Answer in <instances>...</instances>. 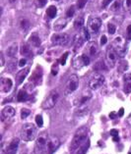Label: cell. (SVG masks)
Listing matches in <instances>:
<instances>
[{
	"label": "cell",
	"mask_w": 131,
	"mask_h": 154,
	"mask_svg": "<svg viewBox=\"0 0 131 154\" xmlns=\"http://www.w3.org/2000/svg\"><path fill=\"white\" fill-rule=\"evenodd\" d=\"M89 140L88 138V130L86 127H82L74 134V137L70 144V152L74 153L78 148H80L84 143Z\"/></svg>",
	"instance_id": "6da1fadb"
},
{
	"label": "cell",
	"mask_w": 131,
	"mask_h": 154,
	"mask_svg": "<svg viewBox=\"0 0 131 154\" xmlns=\"http://www.w3.org/2000/svg\"><path fill=\"white\" fill-rule=\"evenodd\" d=\"M20 134L24 141H32L37 137V128L32 123H26L22 127Z\"/></svg>",
	"instance_id": "7a4b0ae2"
},
{
	"label": "cell",
	"mask_w": 131,
	"mask_h": 154,
	"mask_svg": "<svg viewBox=\"0 0 131 154\" xmlns=\"http://www.w3.org/2000/svg\"><path fill=\"white\" fill-rule=\"evenodd\" d=\"M48 140H50V134L46 131L40 134V136H37L36 138V143L34 151L35 154H47V143Z\"/></svg>",
	"instance_id": "3957f363"
},
{
	"label": "cell",
	"mask_w": 131,
	"mask_h": 154,
	"mask_svg": "<svg viewBox=\"0 0 131 154\" xmlns=\"http://www.w3.org/2000/svg\"><path fill=\"white\" fill-rule=\"evenodd\" d=\"M58 98H59L58 91H56V89H53V91H51L48 93L46 98H44V100L43 101L42 107L43 109H46V110H47V109H52L56 105V103H57Z\"/></svg>",
	"instance_id": "277c9868"
},
{
	"label": "cell",
	"mask_w": 131,
	"mask_h": 154,
	"mask_svg": "<svg viewBox=\"0 0 131 154\" xmlns=\"http://www.w3.org/2000/svg\"><path fill=\"white\" fill-rule=\"evenodd\" d=\"M78 88H79V78H78L77 75H71L65 84L64 94L65 95L71 94L74 91H76Z\"/></svg>",
	"instance_id": "5b68a950"
},
{
	"label": "cell",
	"mask_w": 131,
	"mask_h": 154,
	"mask_svg": "<svg viewBox=\"0 0 131 154\" xmlns=\"http://www.w3.org/2000/svg\"><path fill=\"white\" fill-rule=\"evenodd\" d=\"M112 47L117 52V54L118 55V57L123 58L126 54V43H125V39L123 38L122 36H117V38L113 40L112 42Z\"/></svg>",
	"instance_id": "8992f818"
},
{
	"label": "cell",
	"mask_w": 131,
	"mask_h": 154,
	"mask_svg": "<svg viewBox=\"0 0 131 154\" xmlns=\"http://www.w3.org/2000/svg\"><path fill=\"white\" fill-rule=\"evenodd\" d=\"M104 81H106V79H104V76L103 74H100V73L94 74L89 81V88H91L92 91H97V89H99L100 88H102L104 85Z\"/></svg>",
	"instance_id": "52a82bcc"
},
{
	"label": "cell",
	"mask_w": 131,
	"mask_h": 154,
	"mask_svg": "<svg viewBox=\"0 0 131 154\" xmlns=\"http://www.w3.org/2000/svg\"><path fill=\"white\" fill-rule=\"evenodd\" d=\"M90 57L87 54H81L74 57L72 60V67L75 70H80L85 66H88L90 64Z\"/></svg>",
	"instance_id": "ba28073f"
},
{
	"label": "cell",
	"mask_w": 131,
	"mask_h": 154,
	"mask_svg": "<svg viewBox=\"0 0 131 154\" xmlns=\"http://www.w3.org/2000/svg\"><path fill=\"white\" fill-rule=\"evenodd\" d=\"M69 40L70 37L67 33H54L51 36V43L53 45H66Z\"/></svg>",
	"instance_id": "9c48e42d"
},
{
	"label": "cell",
	"mask_w": 131,
	"mask_h": 154,
	"mask_svg": "<svg viewBox=\"0 0 131 154\" xmlns=\"http://www.w3.org/2000/svg\"><path fill=\"white\" fill-rule=\"evenodd\" d=\"M102 27V20L99 17H92L88 21V29L90 32L97 33Z\"/></svg>",
	"instance_id": "30bf717a"
},
{
	"label": "cell",
	"mask_w": 131,
	"mask_h": 154,
	"mask_svg": "<svg viewBox=\"0 0 131 154\" xmlns=\"http://www.w3.org/2000/svg\"><path fill=\"white\" fill-rule=\"evenodd\" d=\"M117 54L115 50L113 49V47L110 46L107 48V54H106V59H107V65L110 67V68H113L115 66V64L117 62Z\"/></svg>",
	"instance_id": "8fae6325"
},
{
	"label": "cell",
	"mask_w": 131,
	"mask_h": 154,
	"mask_svg": "<svg viewBox=\"0 0 131 154\" xmlns=\"http://www.w3.org/2000/svg\"><path fill=\"white\" fill-rule=\"evenodd\" d=\"M92 98V93L90 91H84L77 98H75L74 104L76 106H82V105H87L88 101Z\"/></svg>",
	"instance_id": "7c38bea8"
},
{
	"label": "cell",
	"mask_w": 131,
	"mask_h": 154,
	"mask_svg": "<svg viewBox=\"0 0 131 154\" xmlns=\"http://www.w3.org/2000/svg\"><path fill=\"white\" fill-rule=\"evenodd\" d=\"M60 145V140L59 138L55 136H50V140H48V143H47V154H52L54 153L57 148Z\"/></svg>",
	"instance_id": "4fadbf2b"
},
{
	"label": "cell",
	"mask_w": 131,
	"mask_h": 154,
	"mask_svg": "<svg viewBox=\"0 0 131 154\" xmlns=\"http://www.w3.org/2000/svg\"><path fill=\"white\" fill-rule=\"evenodd\" d=\"M19 138H13L12 140H11L10 143L7 145L6 149L2 147V152L1 154H16L17 153V150H18V147H19Z\"/></svg>",
	"instance_id": "5bb4252c"
},
{
	"label": "cell",
	"mask_w": 131,
	"mask_h": 154,
	"mask_svg": "<svg viewBox=\"0 0 131 154\" xmlns=\"http://www.w3.org/2000/svg\"><path fill=\"white\" fill-rule=\"evenodd\" d=\"M15 114H16V110L12 107V106H6L2 109L1 111V120L2 122H6L9 121V120L12 119Z\"/></svg>",
	"instance_id": "9a60e30c"
},
{
	"label": "cell",
	"mask_w": 131,
	"mask_h": 154,
	"mask_svg": "<svg viewBox=\"0 0 131 154\" xmlns=\"http://www.w3.org/2000/svg\"><path fill=\"white\" fill-rule=\"evenodd\" d=\"M13 86V82L9 78H1L0 80V88H1V92H9Z\"/></svg>",
	"instance_id": "2e32d148"
},
{
	"label": "cell",
	"mask_w": 131,
	"mask_h": 154,
	"mask_svg": "<svg viewBox=\"0 0 131 154\" xmlns=\"http://www.w3.org/2000/svg\"><path fill=\"white\" fill-rule=\"evenodd\" d=\"M29 91H33V89H29L27 86L25 88L21 89L20 91L18 92L17 94V100L19 102H25V101H28L30 98H31V93L29 92Z\"/></svg>",
	"instance_id": "e0dca14e"
},
{
	"label": "cell",
	"mask_w": 131,
	"mask_h": 154,
	"mask_svg": "<svg viewBox=\"0 0 131 154\" xmlns=\"http://www.w3.org/2000/svg\"><path fill=\"white\" fill-rule=\"evenodd\" d=\"M87 53L89 55V57H95L99 53V46L97 44L96 41H91L89 42L87 46Z\"/></svg>",
	"instance_id": "ac0fdd59"
},
{
	"label": "cell",
	"mask_w": 131,
	"mask_h": 154,
	"mask_svg": "<svg viewBox=\"0 0 131 154\" xmlns=\"http://www.w3.org/2000/svg\"><path fill=\"white\" fill-rule=\"evenodd\" d=\"M123 91L125 93H131V74L123 76Z\"/></svg>",
	"instance_id": "d6986e66"
},
{
	"label": "cell",
	"mask_w": 131,
	"mask_h": 154,
	"mask_svg": "<svg viewBox=\"0 0 131 154\" xmlns=\"http://www.w3.org/2000/svg\"><path fill=\"white\" fill-rule=\"evenodd\" d=\"M29 72H30V68H28V67H27V68H24L23 70H21L19 73H17V75H16V81H17V85H21L22 82H24V80L28 76Z\"/></svg>",
	"instance_id": "ffe728a7"
},
{
	"label": "cell",
	"mask_w": 131,
	"mask_h": 154,
	"mask_svg": "<svg viewBox=\"0 0 131 154\" xmlns=\"http://www.w3.org/2000/svg\"><path fill=\"white\" fill-rule=\"evenodd\" d=\"M67 25V19L66 18H59L57 21L55 22L54 25H53V29L54 31L56 32H59L63 29Z\"/></svg>",
	"instance_id": "44dd1931"
},
{
	"label": "cell",
	"mask_w": 131,
	"mask_h": 154,
	"mask_svg": "<svg viewBox=\"0 0 131 154\" xmlns=\"http://www.w3.org/2000/svg\"><path fill=\"white\" fill-rule=\"evenodd\" d=\"M30 45H31L30 43L25 42L21 46V54L25 56V57H31V56H33V51Z\"/></svg>",
	"instance_id": "7402d4cb"
},
{
	"label": "cell",
	"mask_w": 131,
	"mask_h": 154,
	"mask_svg": "<svg viewBox=\"0 0 131 154\" xmlns=\"http://www.w3.org/2000/svg\"><path fill=\"white\" fill-rule=\"evenodd\" d=\"M40 69V67H37V70L33 73L32 77L30 78V82H31V84L36 85V84H39V82H40V80L42 79V75H43L42 74V71H40V72H39Z\"/></svg>",
	"instance_id": "603a6c76"
},
{
	"label": "cell",
	"mask_w": 131,
	"mask_h": 154,
	"mask_svg": "<svg viewBox=\"0 0 131 154\" xmlns=\"http://www.w3.org/2000/svg\"><path fill=\"white\" fill-rule=\"evenodd\" d=\"M29 43L35 47H39L40 45V38L37 32L32 33V35L29 38Z\"/></svg>",
	"instance_id": "cb8c5ba5"
},
{
	"label": "cell",
	"mask_w": 131,
	"mask_h": 154,
	"mask_svg": "<svg viewBox=\"0 0 131 154\" xmlns=\"http://www.w3.org/2000/svg\"><path fill=\"white\" fill-rule=\"evenodd\" d=\"M17 52H18V44L13 43L12 45L7 48L6 53H7V56H9L10 58H14L15 56L17 55Z\"/></svg>",
	"instance_id": "d4e9b609"
},
{
	"label": "cell",
	"mask_w": 131,
	"mask_h": 154,
	"mask_svg": "<svg viewBox=\"0 0 131 154\" xmlns=\"http://www.w3.org/2000/svg\"><path fill=\"white\" fill-rule=\"evenodd\" d=\"M30 26H31V24H30V21L28 20V19L21 18L20 20H19V27L21 28L22 31L27 32L30 29Z\"/></svg>",
	"instance_id": "484cf974"
},
{
	"label": "cell",
	"mask_w": 131,
	"mask_h": 154,
	"mask_svg": "<svg viewBox=\"0 0 131 154\" xmlns=\"http://www.w3.org/2000/svg\"><path fill=\"white\" fill-rule=\"evenodd\" d=\"M84 37L83 35H81V33H77L76 35L74 36V45H75V48H80L82 46V44L84 43Z\"/></svg>",
	"instance_id": "4316f807"
},
{
	"label": "cell",
	"mask_w": 131,
	"mask_h": 154,
	"mask_svg": "<svg viewBox=\"0 0 131 154\" xmlns=\"http://www.w3.org/2000/svg\"><path fill=\"white\" fill-rule=\"evenodd\" d=\"M56 14H57V8H56L54 5H51V6L48 7L47 10H46V15H47L48 18L53 19V18H55Z\"/></svg>",
	"instance_id": "83f0119b"
},
{
	"label": "cell",
	"mask_w": 131,
	"mask_h": 154,
	"mask_svg": "<svg viewBox=\"0 0 131 154\" xmlns=\"http://www.w3.org/2000/svg\"><path fill=\"white\" fill-rule=\"evenodd\" d=\"M74 28L76 29H82L84 28V18L78 17L76 20L74 21Z\"/></svg>",
	"instance_id": "f1b7e54d"
},
{
	"label": "cell",
	"mask_w": 131,
	"mask_h": 154,
	"mask_svg": "<svg viewBox=\"0 0 131 154\" xmlns=\"http://www.w3.org/2000/svg\"><path fill=\"white\" fill-rule=\"evenodd\" d=\"M89 145H90V141L88 140L86 143L82 145L80 148H78L76 151L74 152V154H86V152H87V150L89 148Z\"/></svg>",
	"instance_id": "f546056e"
},
{
	"label": "cell",
	"mask_w": 131,
	"mask_h": 154,
	"mask_svg": "<svg viewBox=\"0 0 131 154\" xmlns=\"http://www.w3.org/2000/svg\"><path fill=\"white\" fill-rule=\"evenodd\" d=\"M78 109L76 110V115L84 116L88 113V107L87 105H82V106H77Z\"/></svg>",
	"instance_id": "4dcf8cb0"
},
{
	"label": "cell",
	"mask_w": 131,
	"mask_h": 154,
	"mask_svg": "<svg viewBox=\"0 0 131 154\" xmlns=\"http://www.w3.org/2000/svg\"><path fill=\"white\" fill-rule=\"evenodd\" d=\"M121 7V2L120 0H114V2H112L110 5V11L111 12H117Z\"/></svg>",
	"instance_id": "1f68e13d"
},
{
	"label": "cell",
	"mask_w": 131,
	"mask_h": 154,
	"mask_svg": "<svg viewBox=\"0 0 131 154\" xmlns=\"http://www.w3.org/2000/svg\"><path fill=\"white\" fill-rule=\"evenodd\" d=\"M94 69H95L96 71H98V72H102V71H107V67L103 61H99L98 63H96Z\"/></svg>",
	"instance_id": "d6a6232c"
},
{
	"label": "cell",
	"mask_w": 131,
	"mask_h": 154,
	"mask_svg": "<svg viewBox=\"0 0 131 154\" xmlns=\"http://www.w3.org/2000/svg\"><path fill=\"white\" fill-rule=\"evenodd\" d=\"M82 35H83L85 41H89L90 40V37H91V35H90V31L87 28L82 29Z\"/></svg>",
	"instance_id": "836d02e7"
},
{
	"label": "cell",
	"mask_w": 131,
	"mask_h": 154,
	"mask_svg": "<svg viewBox=\"0 0 131 154\" xmlns=\"http://www.w3.org/2000/svg\"><path fill=\"white\" fill-rule=\"evenodd\" d=\"M75 14V6H70L66 11V18H72Z\"/></svg>",
	"instance_id": "e575fe53"
},
{
	"label": "cell",
	"mask_w": 131,
	"mask_h": 154,
	"mask_svg": "<svg viewBox=\"0 0 131 154\" xmlns=\"http://www.w3.org/2000/svg\"><path fill=\"white\" fill-rule=\"evenodd\" d=\"M107 31H108V33H110V35H113V33H115V32H117V27H115L113 24L108 23Z\"/></svg>",
	"instance_id": "d590c367"
},
{
	"label": "cell",
	"mask_w": 131,
	"mask_h": 154,
	"mask_svg": "<svg viewBox=\"0 0 131 154\" xmlns=\"http://www.w3.org/2000/svg\"><path fill=\"white\" fill-rule=\"evenodd\" d=\"M30 114H31V111H30L29 109L23 108V109H22V111H21V118L22 119H26Z\"/></svg>",
	"instance_id": "8d00e7d4"
},
{
	"label": "cell",
	"mask_w": 131,
	"mask_h": 154,
	"mask_svg": "<svg viewBox=\"0 0 131 154\" xmlns=\"http://www.w3.org/2000/svg\"><path fill=\"white\" fill-rule=\"evenodd\" d=\"M46 2H47V0H35V4L37 7H40V8H43V7L46 6Z\"/></svg>",
	"instance_id": "74e56055"
},
{
	"label": "cell",
	"mask_w": 131,
	"mask_h": 154,
	"mask_svg": "<svg viewBox=\"0 0 131 154\" xmlns=\"http://www.w3.org/2000/svg\"><path fill=\"white\" fill-rule=\"evenodd\" d=\"M36 123H37V127H43V120L42 115H37L36 116Z\"/></svg>",
	"instance_id": "f35d334b"
},
{
	"label": "cell",
	"mask_w": 131,
	"mask_h": 154,
	"mask_svg": "<svg viewBox=\"0 0 131 154\" xmlns=\"http://www.w3.org/2000/svg\"><path fill=\"white\" fill-rule=\"evenodd\" d=\"M89 1V0H78V2H77V7L79 9H82V8H84V6L86 5V3H87Z\"/></svg>",
	"instance_id": "ab89813d"
},
{
	"label": "cell",
	"mask_w": 131,
	"mask_h": 154,
	"mask_svg": "<svg viewBox=\"0 0 131 154\" xmlns=\"http://www.w3.org/2000/svg\"><path fill=\"white\" fill-rule=\"evenodd\" d=\"M68 52H65L64 55H62V57L60 58V60H59V63L61 64V65H65V63H66V59L67 57H68Z\"/></svg>",
	"instance_id": "60d3db41"
},
{
	"label": "cell",
	"mask_w": 131,
	"mask_h": 154,
	"mask_svg": "<svg viewBox=\"0 0 131 154\" xmlns=\"http://www.w3.org/2000/svg\"><path fill=\"white\" fill-rule=\"evenodd\" d=\"M57 72H58V62L55 63L51 68V73L53 76H56V75H57Z\"/></svg>",
	"instance_id": "b9f144b4"
},
{
	"label": "cell",
	"mask_w": 131,
	"mask_h": 154,
	"mask_svg": "<svg viewBox=\"0 0 131 154\" xmlns=\"http://www.w3.org/2000/svg\"><path fill=\"white\" fill-rule=\"evenodd\" d=\"M112 1H113V0H103L102 7H103V8H106V7H107L108 5H110Z\"/></svg>",
	"instance_id": "7bdbcfd3"
},
{
	"label": "cell",
	"mask_w": 131,
	"mask_h": 154,
	"mask_svg": "<svg viewBox=\"0 0 131 154\" xmlns=\"http://www.w3.org/2000/svg\"><path fill=\"white\" fill-rule=\"evenodd\" d=\"M131 7V0H125L124 1V8L125 10H128Z\"/></svg>",
	"instance_id": "ee69618b"
},
{
	"label": "cell",
	"mask_w": 131,
	"mask_h": 154,
	"mask_svg": "<svg viewBox=\"0 0 131 154\" xmlns=\"http://www.w3.org/2000/svg\"><path fill=\"white\" fill-rule=\"evenodd\" d=\"M26 63H27V59H26V58H22V59H20V61H19L18 65L20 66V67H24L26 65Z\"/></svg>",
	"instance_id": "f6af8a7d"
},
{
	"label": "cell",
	"mask_w": 131,
	"mask_h": 154,
	"mask_svg": "<svg viewBox=\"0 0 131 154\" xmlns=\"http://www.w3.org/2000/svg\"><path fill=\"white\" fill-rule=\"evenodd\" d=\"M127 38L129 40L131 39V25H129L128 27H127Z\"/></svg>",
	"instance_id": "bcb514c9"
},
{
	"label": "cell",
	"mask_w": 131,
	"mask_h": 154,
	"mask_svg": "<svg viewBox=\"0 0 131 154\" xmlns=\"http://www.w3.org/2000/svg\"><path fill=\"white\" fill-rule=\"evenodd\" d=\"M107 38L106 35H103L101 37V44H102V45H104V44L107 43Z\"/></svg>",
	"instance_id": "7dc6e473"
},
{
	"label": "cell",
	"mask_w": 131,
	"mask_h": 154,
	"mask_svg": "<svg viewBox=\"0 0 131 154\" xmlns=\"http://www.w3.org/2000/svg\"><path fill=\"white\" fill-rule=\"evenodd\" d=\"M4 64H5L4 55H3V53H1V66H4Z\"/></svg>",
	"instance_id": "c3c4849f"
},
{
	"label": "cell",
	"mask_w": 131,
	"mask_h": 154,
	"mask_svg": "<svg viewBox=\"0 0 131 154\" xmlns=\"http://www.w3.org/2000/svg\"><path fill=\"white\" fill-rule=\"evenodd\" d=\"M126 121H127V124H128V125L130 126V128H131V114L128 116V117H127V120H126Z\"/></svg>",
	"instance_id": "681fc988"
},
{
	"label": "cell",
	"mask_w": 131,
	"mask_h": 154,
	"mask_svg": "<svg viewBox=\"0 0 131 154\" xmlns=\"http://www.w3.org/2000/svg\"><path fill=\"white\" fill-rule=\"evenodd\" d=\"M56 1H60V0H56Z\"/></svg>",
	"instance_id": "f907efd6"
}]
</instances>
